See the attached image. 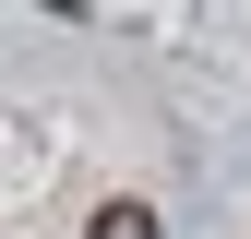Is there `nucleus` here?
Returning a JSON list of instances; mask_svg holds the SVG:
<instances>
[{
    "label": "nucleus",
    "instance_id": "nucleus-1",
    "mask_svg": "<svg viewBox=\"0 0 251 239\" xmlns=\"http://www.w3.org/2000/svg\"><path fill=\"white\" fill-rule=\"evenodd\" d=\"M84 239H168V227H155V203L120 191V203H96V227H84Z\"/></svg>",
    "mask_w": 251,
    "mask_h": 239
}]
</instances>
